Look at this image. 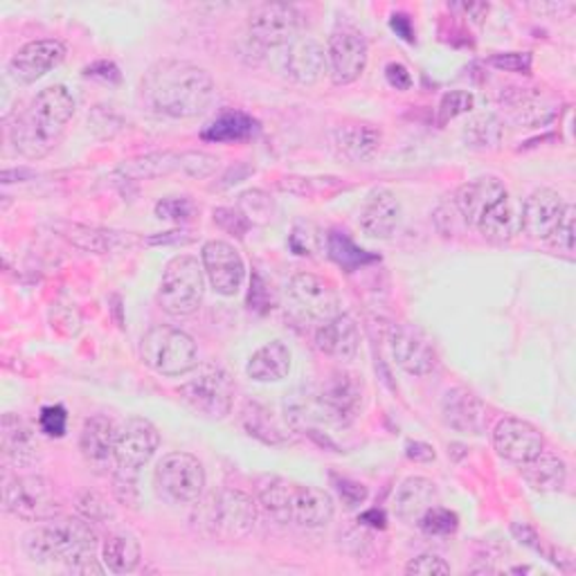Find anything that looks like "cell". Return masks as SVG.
<instances>
[{"label":"cell","mask_w":576,"mask_h":576,"mask_svg":"<svg viewBox=\"0 0 576 576\" xmlns=\"http://www.w3.org/2000/svg\"><path fill=\"white\" fill-rule=\"evenodd\" d=\"M216 86L212 75L183 59L156 61L140 81L145 106L165 117L188 120L201 115L214 100Z\"/></svg>","instance_id":"cell-1"},{"label":"cell","mask_w":576,"mask_h":576,"mask_svg":"<svg viewBox=\"0 0 576 576\" xmlns=\"http://www.w3.org/2000/svg\"><path fill=\"white\" fill-rule=\"evenodd\" d=\"M21 547L34 563H61L72 574H104L98 534L86 518H50L27 529Z\"/></svg>","instance_id":"cell-2"},{"label":"cell","mask_w":576,"mask_h":576,"mask_svg":"<svg viewBox=\"0 0 576 576\" xmlns=\"http://www.w3.org/2000/svg\"><path fill=\"white\" fill-rule=\"evenodd\" d=\"M75 98L66 86H48L16 117L10 138L16 151L27 160L46 158L61 140L75 115Z\"/></svg>","instance_id":"cell-3"},{"label":"cell","mask_w":576,"mask_h":576,"mask_svg":"<svg viewBox=\"0 0 576 576\" xmlns=\"http://www.w3.org/2000/svg\"><path fill=\"white\" fill-rule=\"evenodd\" d=\"M263 511L278 522L318 529L334 520L336 505L329 492L284 477H263L257 489Z\"/></svg>","instance_id":"cell-4"},{"label":"cell","mask_w":576,"mask_h":576,"mask_svg":"<svg viewBox=\"0 0 576 576\" xmlns=\"http://www.w3.org/2000/svg\"><path fill=\"white\" fill-rule=\"evenodd\" d=\"M194 505H196V511L192 520L210 537L239 541V539H246L255 529L257 505L244 492L218 489L205 496L203 500L199 498Z\"/></svg>","instance_id":"cell-5"},{"label":"cell","mask_w":576,"mask_h":576,"mask_svg":"<svg viewBox=\"0 0 576 576\" xmlns=\"http://www.w3.org/2000/svg\"><path fill=\"white\" fill-rule=\"evenodd\" d=\"M205 297L203 261L192 255H176L165 263L158 302L162 312L173 318H185L199 312Z\"/></svg>","instance_id":"cell-6"},{"label":"cell","mask_w":576,"mask_h":576,"mask_svg":"<svg viewBox=\"0 0 576 576\" xmlns=\"http://www.w3.org/2000/svg\"><path fill=\"white\" fill-rule=\"evenodd\" d=\"M140 359L156 374L185 376L199 368V347L183 329L156 325L140 340Z\"/></svg>","instance_id":"cell-7"},{"label":"cell","mask_w":576,"mask_h":576,"mask_svg":"<svg viewBox=\"0 0 576 576\" xmlns=\"http://www.w3.org/2000/svg\"><path fill=\"white\" fill-rule=\"evenodd\" d=\"M205 482L203 464L190 453H167L154 471V489L167 505H194Z\"/></svg>","instance_id":"cell-8"},{"label":"cell","mask_w":576,"mask_h":576,"mask_svg":"<svg viewBox=\"0 0 576 576\" xmlns=\"http://www.w3.org/2000/svg\"><path fill=\"white\" fill-rule=\"evenodd\" d=\"M5 511L25 522H43L61 513V500L43 475H14L3 489Z\"/></svg>","instance_id":"cell-9"},{"label":"cell","mask_w":576,"mask_h":576,"mask_svg":"<svg viewBox=\"0 0 576 576\" xmlns=\"http://www.w3.org/2000/svg\"><path fill=\"white\" fill-rule=\"evenodd\" d=\"M181 402L205 419H224L235 406V385L226 370L203 365L179 387Z\"/></svg>","instance_id":"cell-10"},{"label":"cell","mask_w":576,"mask_h":576,"mask_svg":"<svg viewBox=\"0 0 576 576\" xmlns=\"http://www.w3.org/2000/svg\"><path fill=\"white\" fill-rule=\"evenodd\" d=\"M365 406V385L361 376L338 370L325 379L316 394V408L323 419L336 426H349L359 419Z\"/></svg>","instance_id":"cell-11"},{"label":"cell","mask_w":576,"mask_h":576,"mask_svg":"<svg viewBox=\"0 0 576 576\" xmlns=\"http://www.w3.org/2000/svg\"><path fill=\"white\" fill-rule=\"evenodd\" d=\"M160 447V434L158 428L145 419V417H131L124 421V426L117 430L115 441V464L117 471L136 475L145 464L151 462Z\"/></svg>","instance_id":"cell-12"},{"label":"cell","mask_w":576,"mask_h":576,"mask_svg":"<svg viewBox=\"0 0 576 576\" xmlns=\"http://www.w3.org/2000/svg\"><path fill=\"white\" fill-rule=\"evenodd\" d=\"M370 48L365 36L353 27H340L329 36L327 64L336 86L359 81L368 68Z\"/></svg>","instance_id":"cell-13"},{"label":"cell","mask_w":576,"mask_h":576,"mask_svg":"<svg viewBox=\"0 0 576 576\" xmlns=\"http://www.w3.org/2000/svg\"><path fill=\"white\" fill-rule=\"evenodd\" d=\"M201 261L210 286L224 297H235L246 282V263L239 250L221 239L203 244Z\"/></svg>","instance_id":"cell-14"},{"label":"cell","mask_w":576,"mask_h":576,"mask_svg":"<svg viewBox=\"0 0 576 576\" xmlns=\"http://www.w3.org/2000/svg\"><path fill=\"white\" fill-rule=\"evenodd\" d=\"M289 295L304 316L327 323L340 314V293L327 278L314 273H297L289 282Z\"/></svg>","instance_id":"cell-15"},{"label":"cell","mask_w":576,"mask_h":576,"mask_svg":"<svg viewBox=\"0 0 576 576\" xmlns=\"http://www.w3.org/2000/svg\"><path fill=\"white\" fill-rule=\"evenodd\" d=\"M302 30V16L291 5L269 3L252 10L248 19V32L255 43L263 48H280L293 43Z\"/></svg>","instance_id":"cell-16"},{"label":"cell","mask_w":576,"mask_h":576,"mask_svg":"<svg viewBox=\"0 0 576 576\" xmlns=\"http://www.w3.org/2000/svg\"><path fill=\"white\" fill-rule=\"evenodd\" d=\"M494 449L511 464H527L545 451L541 430L520 417H505L494 428Z\"/></svg>","instance_id":"cell-17"},{"label":"cell","mask_w":576,"mask_h":576,"mask_svg":"<svg viewBox=\"0 0 576 576\" xmlns=\"http://www.w3.org/2000/svg\"><path fill=\"white\" fill-rule=\"evenodd\" d=\"M389 351L394 363L413 376H426L437 368V351L417 327L402 323L389 329Z\"/></svg>","instance_id":"cell-18"},{"label":"cell","mask_w":576,"mask_h":576,"mask_svg":"<svg viewBox=\"0 0 576 576\" xmlns=\"http://www.w3.org/2000/svg\"><path fill=\"white\" fill-rule=\"evenodd\" d=\"M66 59V46L57 38L30 41L10 59V75L19 83H34Z\"/></svg>","instance_id":"cell-19"},{"label":"cell","mask_w":576,"mask_h":576,"mask_svg":"<svg viewBox=\"0 0 576 576\" xmlns=\"http://www.w3.org/2000/svg\"><path fill=\"white\" fill-rule=\"evenodd\" d=\"M441 421L455 432L479 437L489 426V413L479 396L466 387H453L441 398Z\"/></svg>","instance_id":"cell-20"},{"label":"cell","mask_w":576,"mask_h":576,"mask_svg":"<svg viewBox=\"0 0 576 576\" xmlns=\"http://www.w3.org/2000/svg\"><path fill=\"white\" fill-rule=\"evenodd\" d=\"M565 212L563 196L556 190L550 188H539L531 192L520 210L522 214V230L539 241L552 239L558 221Z\"/></svg>","instance_id":"cell-21"},{"label":"cell","mask_w":576,"mask_h":576,"mask_svg":"<svg viewBox=\"0 0 576 576\" xmlns=\"http://www.w3.org/2000/svg\"><path fill=\"white\" fill-rule=\"evenodd\" d=\"M507 194H509L507 188L502 185L500 179H496V176H482V179L464 183L455 192L453 203L466 226H477L479 218Z\"/></svg>","instance_id":"cell-22"},{"label":"cell","mask_w":576,"mask_h":576,"mask_svg":"<svg viewBox=\"0 0 576 576\" xmlns=\"http://www.w3.org/2000/svg\"><path fill=\"white\" fill-rule=\"evenodd\" d=\"M359 224L368 237L389 239L402 224V203H398L396 194L385 188L374 190L361 210Z\"/></svg>","instance_id":"cell-23"},{"label":"cell","mask_w":576,"mask_h":576,"mask_svg":"<svg viewBox=\"0 0 576 576\" xmlns=\"http://www.w3.org/2000/svg\"><path fill=\"white\" fill-rule=\"evenodd\" d=\"M316 347L329 359L349 363L361 351V331L349 316L338 314L336 318L323 323L316 331Z\"/></svg>","instance_id":"cell-24"},{"label":"cell","mask_w":576,"mask_h":576,"mask_svg":"<svg viewBox=\"0 0 576 576\" xmlns=\"http://www.w3.org/2000/svg\"><path fill=\"white\" fill-rule=\"evenodd\" d=\"M284 66L293 81L302 86H314L323 79V75L329 68L327 50L312 36L295 38L289 46Z\"/></svg>","instance_id":"cell-25"},{"label":"cell","mask_w":576,"mask_h":576,"mask_svg":"<svg viewBox=\"0 0 576 576\" xmlns=\"http://www.w3.org/2000/svg\"><path fill=\"white\" fill-rule=\"evenodd\" d=\"M437 502H439V494L434 482L419 475L404 479L394 494L396 516L408 524H417L419 518Z\"/></svg>","instance_id":"cell-26"},{"label":"cell","mask_w":576,"mask_h":576,"mask_svg":"<svg viewBox=\"0 0 576 576\" xmlns=\"http://www.w3.org/2000/svg\"><path fill=\"white\" fill-rule=\"evenodd\" d=\"M338 149L353 162H370L376 158L383 145V133L376 124L349 122L336 128Z\"/></svg>","instance_id":"cell-27"},{"label":"cell","mask_w":576,"mask_h":576,"mask_svg":"<svg viewBox=\"0 0 576 576\" xmlns=\"http://www.w3.org/2000/svg\"><path fill=\"white\" fill-rule=\"evenodd\" d=\"M293 368V353L282 340H271L259 347L248 359L246 374L257 383H278L289 376Z\"/></svg>","instance_id":"cell-28"},{"label":"cell","mask_w":576,"mask_h":576,"mask_svg":"<svg viewBox=\"0 0 576 576\" xmlns=\"http://www.w3.org/2000/svg\"><path fill=\"white\" fill-rule=\"evenodd\" d=\"M3 458L14 468H27L38 458L34 430L14 413L3 417Z\"/></svg>","instance_id":"cell-29"},{"label":"cell","mask_w":576,"mask_h":576,"mask_svg":"<svg viewBox=\"0 0 576 576\" xmlns=\"http://www.w3.org/2000/svg\"><path fill=\"white\" fill-rule=\"evenodd\" d=\"M115 441H117V428L109 417L95 415L83 421V428L79 434V449L88 462L104 464L113 460Z\"/></svg>","instance_id":"cell-30"},{"label":"cell","mask_w":576,"mask_h":576,"mask_svg":"<svg viewBox=\"0 0 576 576\" xmlns=\"http://www.w3.org/2000/svg\"><path fill=\"white\" fill-rule=\"evenodd\" d=\"M259 131V122L244 111H226L214 117L203 131L201 138L205 143L230 145V143H246Z\"/></svg>","instance_id":"cell-31"},{"label":"cell","mask_w":576,"mask_h":576,"mask_svg":"<svg viewBox=\"0 0 576 576\" xmlns=\"http://www.w3.org/2000/svg\"><path fill=\"white\" fill-rule=\"evenodd\" d=\"M522 477L539 494H558L567 484V466L558 455L541 453L522 464Z\"/></svg>","instance_id":"cell-32"},{"label":"cell","mask_w":576,"mask_h":576,"mask_svg":"<svg viewBox=\"0 0 576 576\" xmlns=\"http://www.w3.org/2000/svg\"><path fill=\"white\" fill-rule=\"evenodd\" d=\"M475 228L482 233L484 239L505 244L522 233V214L507 194L479 218V224Z\"/></svg>","instance_id":"cell-33"},{"label":"cell","mask_w":576,"mask_h":576,"mask_svg":"<svg viewBox=\"0 0 576 576\" xmlns=\"http://www.w3.org/2000/svg\"><path fill=\"white\" fill-rule=\"evenodd\" d=\"M239 421L250 437L263 441V444H269V447H284L291 441V434L282 428L275 415L259 404L246 402L241 408Z\"/></svg>","instance_id":"cell-34"},{"label":"cell","mask_w":576,"mask_h":576,"mask_svg":"<svg viewBox=\"0 0 576 576\" xmlns=\"http://www.w3.org/2000/svg\"><path fill=\"white\" fill-rule=\"evenodd\" d=\"M143 561L140 541L128 531H115L102 545V563L113 574L136 572Z\"/></svg>","instance_id":"cell-35"},{"label":"cell","mask_w":576,"mask_h":576,"mask_svg":"<svg viewBox=\"0 0 576 576\" xmlns=\"http://www.w3.org/2000/svg\"><path fill=\"white\" fill-rule=\"evenodd\" d=\"M126 179H158V176L171 173V171H185V151H158V154H149L145 158L138 160H131L126 165H122L120 169Z\"/></svg>","instance_id":"cell-36"},{"label":"cell","mask_w":576,"mask_h":576,"mask_svg":"<svg viewBox=\"0 0 576 576\" xmlns=\"http://www.w3.org/2000/svg\"><path fill=\"white\" fill-rule=\"evenodd\" d=\"M66 239H70L77 248L95 252V255L115 252V250L131 248L133 244H136V237L128 235V233L126 235L124 233H106V230L86 228V226H72L66 233Z\"/></svg>","instance_id":"cell-37"},{"label":"cell","mask_w":576,"mask_h":576,"mask_svg":"<svg viewBox=\"0 0 576 576\" xmlns=\"http://www.w3.org/2000/svg\"><path fill=\"white\" fill-rule=\"evenodd\" d=\"M327 252L347 273H353V271L363 269V266H368V263L379 261V255H372L370 250L357 246L353 244V239L347 237L345 233H329Z\"/></svg>","instance_id":"cell-38"},{"label":"cell","mask_w":576,"mask_h":576,"mask_svg":"<svg viewBox=\"0 0 576 576\" xmlns=\"http://www.w3.org/2000/svg\"><path fill=\"white\" fill-rule=\"evenodd\" d=\"M417 524L426 537H451L460 527V518L455 511L434 505L419 518Z\"/></svg>","instance_id":"cell-39"},{"label":"cell","mask_w":576,"mask_h":576,"mask_svg":"<svg viewBox=\"0 0 576 576\" xmlns=\"http://www.w3.org/2000/svg\"><path fill=\"white\" fill-rule=\"evenodd\" d=\"M466 140L471 143V147L477 149L496 147L502 140V124L496 115H479L468 124Z\"/></svg>","instance_id":"cell-40"},{"label":"cell","mask_w":576,"mask_h":576,"mask_svg":"<svg viewBox=\"0 0 576 576\" xmlns=\"http://www.w3.org/2000/svg\"><path fill=\"white\" fill-rule=\"evenodd\" d=\"M196 214V205L188 196H167L156 203V216L171 224H188Z\"/></svg>","instance_id":"cell-41"},{"label":"cell","mask_w":576,"mask_h":576,"mask_svg":"<svg viewBox=\"0 0 576 576\" xmlns=\"http://www.w3.org/2000/svg\"><path fill=\"white\" fill-rule=\"evenodd\" d=\"M475 98L468 91H451L439 102V122L447 124L468 111H473Z\"/></svg>","instance_id":"cell-42"},{"label":"cell","mask_w":576,"mask_h":576,"mask_svg":"<svg viewBox=\"0 0 576 576\" xmlns=\"http://www.w3.org/2000/svg\"><path fill=\"white\" fill-rule=\"evenodd\" d=\"M239 207L248 221H269L273 214L271 196L263 194L261 190H250V192L241 194Z\"/></svg>","instance_id":"cell-43"},{"label":"cell","mask_w":576,"mask_h":576,"mask_svg":"<svg viewBox=\"0 0 576 576\" xmlns=\"http://www.w3.org/2000/svg\"><path fill=\"white\" fill-rule=\"evenodd\" d=\"M79 513L88 520V522H106L109 518H113V509L106 502L104 496L95 494V492H88L81 496L79 505H77Z\"/></svg>","instance_id":"cell-44"},{"label":"cell","mask_w":576,"mask_h":576,"mask_svg":"<svg viewBox=\"0 0 576 576\" xmlns=\"http://www.w3.org/2000/svg\"><path fill=\"white\" fill-rule=\"evenodd\" d=\"M38 428L43 434L61 439L68 430V413L64 406H46L38 415Z\"/></svg>","instance_id":"cell-45"},{"label":"cell","mask_w":576,"mask_h":576,"mask_svg":"<svg viewBox=\"0 0 576 576\" xmlns=\"http://www.w3.org/2000/svg\"><path fill=\"white\" fill-rule=\"evenodd\" d=\"M214 224H218L226 233L235 235V237H244L250 228V221L246 218V214L241 210L235 207H218L214 210Z\"/></svg>","instance_id":"cell-46"},{"label":"cell","mask_w":576,"mask_h":576,"mask_svg":"<svg viewBox=\"0 0 576 576\" xmlns=\"http://www.w3.org/2000/svg\"><path fill=\"white\" fill-rule=\"evenodd\" d=\"M574 218H576L574 205H565V212H563L558 226H556V230L552 235V244L558 250L567 252V255L574 252V239H576V235H574Z\"/></svg>","instance_id":"cell-47"},{"label":"cell","mask_w":576,"mask_h":576,"mask_svg":"<svg viewBox=\"0 0 576 576\" xmlns=\"http://www.w3.org/2000/svg\"><path fill=\"white\" fill-rule=\"evenodd\" d=\"M406 574H419V576H437V574H451V565L441 558L439 554H421L413 558L406 565Z\"/></svg>","instance_id":"cell-48"},{"label":"cell","mask_w":576,"mask_h":576,"mask_svg":"<svg viewBox=\"0 0 576 576\" xmlns=\"http://www.w3.org/2000/svg\"><path fill=\"white\" fill-rule=\"evenodd\" d=\"M531 64H534V57H531L529 53H502L489 59V66L502 72H518V75H529Z\"/></svg>","instance_id":"cell-49"},{"label":"cell","mask_w":576,"mask_h":576,"mask_svg":"<svg viewBox=\"0 0 576 576\" xmlns=\"http://www.w3.org/2000/svg\"><path fill=\"white\" fill-rule=\"evenodd\" d=\"M248 306L257 314H269L271 308H273L271 289H269V284L263 282V278L259 273H252L250 293H248Z\"/></svg>","instance_id":"cell-50"},{"label":"cell","mask_w":576,"mask_h":576,"mask_svg":"<svg viewBox=\"0 0 576 576\" xmlns=\"http://www.w3.org/2000/svg\"><path fill=\"white\" fill-rule=\"evenodd\" d=\"M218 167V158L205 151H185V173L194 179H207Z\"/></svg>","instance_id":"cell-51"},{"label":"cell","mask_w":576,"mask_h":576,"mask_svg":"<svg viewBox=\"0 0 576 576\" xmlns=\"http://www.w3.org/2000/svg\"><path fill=\"white\" fill-rule=\"evenodd\" d=\"M334 479H336L338 496L342 498V502H345L349 509L361 507V505L368 500L365 484L353 482V479H349V477H334Z\"/></svg>","instance_id":"cell-52"},{"label":"cell","mask_w":576,"mask_h":576,"mask_svg":"<svg viewBox=\"0 0 576 576\" xmlns=\"http://www.w3.org/2000/svg\"><path fill=\"white\" fill-rule=\"evenodd\" d=\"M385 79L396 91H410L413 88V75L406 64L402 61H392L385 66Z\"/></svg>","instance_id":"cell-53"},{"label":"cell","mask_w":576,"mask_h":576,"mask_svg":"<svg viewBox=\"0 0 576 576\" xmlns=\"http://www.w3.org/2000/svg\"><path fill=\"white\" fill-rule=\"evenodd\" d=\"M83 75L91 77V79H98V81H104V83H117L122 79L120 68L113 61H98L93 66H88L83 70Z\"/></svg>","instance_id":"cell-54"},{"label":"cell","mask_w":576,"mask_h":576,"mask_svg":"<svg viewBox=\"0 0 576 576\" xmlns=\"http://www.w3.org/2000/svg\"><path fill=\"white\" fill-rule=\"evenodd\" d=\"M389 27L396 32V36H402L408 43H415V27H413V21L408 14H402V12L392 14Z\"/></svg>","instance_id":"cell-55"},{"label":"cell","mask_w":576,"mask_h":576,"mask_svg":"<svg viewBox=\"0 0 576 576\" xmlns=\"http://www.w3.org/2000/svg\"><path fill=\"white\" fill-rule=\"evenodd\" d=\"M406 453L415 462H432L434 460V449L430 444H423V441H408Z\"/></svg>","instance_id":"cell-56"},{"label":"cell","mask_w":576,"mask_h":576,"mask_svg":"<svg viewBox=\"0 0 576 576\" xmlns=\"http://www.w3.org/2000/svg\"><path fill=\"white\" fill-rule=\"evenodd\" d=\"M363 524H370V527H374V529H385V513L383 511H379V509H370V511H365L361 518H359Z\"/></svg>","instance_id":"cell-57"},{"label":"cell","mask_w":576,"mask_h":576,"mask_svg":"<svg viewBox=\"0 0 576 576\" xmlns=\"http://www.w3.org/2000/svg\"><path fill=\"white\" fill-rule=\"evenodd\" d=\"M183 235H188V233H167V235H162V237H151V239H147V244H167V241H176V244H185V241H192L190 237H183Z\"/></svg>","instance_id":"cell-58"}]
</instances>
